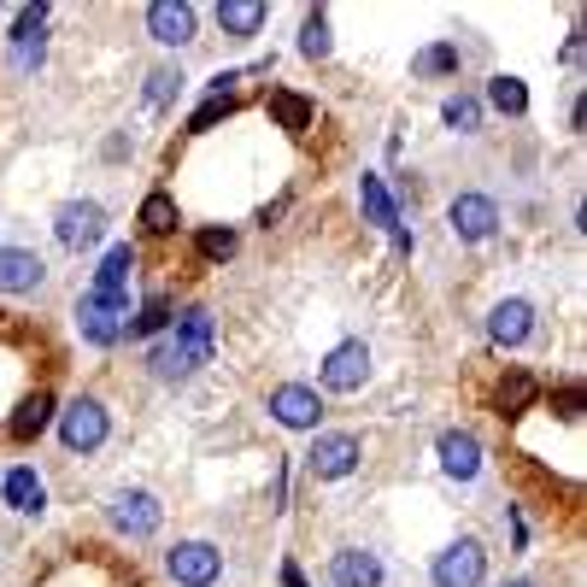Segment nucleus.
<instances>
[{
  "mask_svg": "<svg viewBox=\"0 0 587 587\" xmlns=\"http://www.w3.org/2000/svg\"><path fill=\"white\" fill-rule=\"evenodd\" d=\"M206 359H212V311H182L177 318V335H165V341L153 347V376L159 382H188Z\"/></svg>",
  "mask_w": 587,
  "mask_h": 587,
  "instance_id": "f257e3e1",
  "label": "nucleus"
},
{
  "mask_svg": "<svg viewBox=\"0 0 587 587\" xmlns=\"http://www.w3.org/2000/svg\"><path fill=\"white\" fill-rule=\"evenodd\" d=\"M53 236L71 247V253H82V247H100V236H107V206L100 200H66L53 212Z\"/></svg>",
  "mask_w": 587,
  "mask_h": 587,
  "instance_id": "f03ea898",
  "label": "nucleus"
},
{
  "mask_svg": "<svg viewBox=\"0 0 587 587\" xmlns=\"http://www.w3.org/2000/svg\"><path fill=\"white\" fill-rule=\"evenodd\" d=\"M107 406L100 400H71L66 417H59V440H66V452H94L100 440H107Z\"/></svg>",
  "mask_w": 587,
  "mask_h": 587,
  "instance_id": "7ed1b4c3",
  "label": "nucleus"
},
{
  "mask_svg": "<svg viewBox=\"0 0 587 587\" xmlns=\"http://www.w3.org/2000/svg\"><path fill=\"white\" fill-rule=\"evenodd\" d=\"M165 570H171L182 587H212L218 570H223V558H218L212 540H177L171 558H165Z\"/></svg>",
  "mask_w": 587,
  "mask_h": 587,
  "instance_id": "20e7f679",
  "label": "nucleus"
},
{
  "mask_svg": "<svg viewBox=\"0 0 587 587\" xmlns=\"http://www.w3.org/2000/svg\"><path fill=\"white\" fill-rule=\"evenodd\" d=\"M77 329H82V341H89V347H112L118 335L130 329V306H107V300H94V294H82Z\"/></svg>",
  "mask_w": 587,
  "mask_h": 587,
  "instance_id": "39448f33",
  "label": "nucleus"
},
{
  "mask_svg": "<svg viewBox=\"0 0 587 587\" xmlns=\"http://www.w3.org/2000/svg\"><path fill=\"white\" fill-rule=\"evenodd\" d=\"M481 576H488V553H481L476 540H452V547L435 558V587H476Z\"/></svg>",
  "mask_w": 587,
  "mask_h": 587,
  "instance_id": "423d86ee",
  "label": "nucleus"
},
{
  "mask_svg": "<svg viewBox=\"0 0 587 587\" xmlns=\"http://www.w3.org/2000/svg\"><path fill=\"white\" fill-rule=\"evenodd\" d=\"M447 223H452V236L458 241H488L494 229H499V206L488 195H458L447 206Z\"/></svg>",
  "mask_w": 587,
  "mask_h": 587,
  "instance_id": "0eeeda50",
  "label": "nucleus"
},
{
  "mask_svg": "<svg viewBox=\"0 0 587 587\" xmlns=\"http://www.w3.org/2000/svg\"><path fill=\"white\" fill-rule=\"evenodd\" d=\"M324 388H335V394H352V388H365V376H370V347L365 341H341L324 359Z\"/></svg>",
  "mask_w": 587,
  "mask_h": 587,
  "instance_id": "6e6552de",
  "label": "nucleus"
},
{
  "mask_svg": "<svg viewBox=\"0 0 587 587\" xmlns=\"http://www.w3.org/2000/svg\"><path fill=\"white\" fill-rule=\"evenodd\" d=\"M306 465H311L318 481H341V476L359 470V440L352 435H318V447H311Z\"/></svg>",
  "mask_w": 587,
  "mask_h": 587,
  "instance_id": "1a4fd4ad",
  "label": "nucleus"
},
{
  "mask_svg": "<svg viewBox=\"0 0 587 587\" xmlns=\"http://www.w3.org/2000/svg\"><path fill=\"white\" fill-rule=\"evenodd\" d=\"M107 517H112V529H123V535H136V540H141V535H153V529H159V517H165V511H159V499H153V494L130 488V494H118L112 506H107Z\"/></svg>",
  "mask_w": 587,
  "mask_h": 587,
  "instance_id": "9d476101",
  "label": "nucleus"
},
{
  "mask_svg": "<svg viewBox=\"0 0 587 587\" xmlns=\"http://www.w3.org/2000/svg\"><path fill=\"white\" fill-rule=\"evenodd\" d=\"M130 277H136V247H112L107 259H100V277H94V300L107 306H130Z\"/></svg>",
  "mask_w": 587,
  "mask_h": 587,
  "instance_id": "9b49d317",
  "label": "nucleus"
},
{
  "mask_svg": "<svg viewBox=\"0 0 587 587\" xmlns=\"http://www.w3.org/2000/svg\"><path fill=\"white\" fill-rule=\"evenodd\" d=\"M270 417H277L282 429H318L324 406H318V394H311V388H300V382H282L277 394H270Z\"/></svg>",
  "mask_w": 587,
  "mask_h": 587,
  "instance_id": "f8f14e48",
  "label": "nucleus"
},
{
  "mask_svg": "<svg viewBox=\"0 0 587 587\" xmlns=\"http://www.w3.org/2000/svg\"><path fill=\"white\" fill-rule=\"evenodd\" d=\"M147 30L165 48H182V41H195V7H182V0H153L147 7Z\"/></svg>",
  "mask_w": 587,
  "mask_h": 587,
  "instance_id": "ddd939ff",
  "label": "nucleus"
},
{
  "mask_svg": "<svg viewBox=\"0 0 587 587\" xmlns=\"http://www.w3.org/2000/svg\"><path fill=\"white\" fill-rule=\"evenodd\" d=\"M488 335H494V347H523L535 335V306L529 300H499L488 311Z\"/></svg>",
  "mask_w": 587,
  "mask_h": 587,
  "instance_id": "4468645a",
  "label": "nucleus"
},
{
  "mask_svg": "<svg viewBox=\"0 0 587 587\" xmlns=\"http://www.w3.org/2000/svg\"><path fill=\"white\" fill-rule=\"evenodd\" d=\"M440 470L458 476V481H470L481 470V440L465 435V429H447V435H440Z\"/></svg>",
  "mask_w": 587,
  "mask_h": 587,
  "instance_id": "2eb2a0df",
  "label": "nucleus"
},
{
  "mask_svg": "<svg viewBox=\"0 0 587 587\" xmlns=\"http://www.w3.org/2000/svg\"><path fill=\"white\" fill-rule=\"evenodd\" d=\"M41 265L36 253H24V247H0V294H30L41 288Z\"/></svg>",
  "mask_w": 587,
  "mask_h": 587,
  "instance_id": "dca6fc26",
  "label": "nucleus"
},
{
  "mask_svg": "<svg viewBox=\"0 0 587 587\" xmlns=\"http://www.w3.org/2000/svg\"><path fill=\"white\" fill-rule=\"evenodd\" d=\"M329 576H335V587H382V564H376V553L347 547V553H335Z\"/></svg>",
  "mask_w": 587,
  "mask_h": 587,
  "instance_id": "f3484780",
  "label": "nucleus"
},
{
  "mask_svg": "<svg viewBox=\"0 0 587 587\" xmlns=\"http://www.w3.org/2000/svg\"><path fill=\"white\" fill-rule=\"evenodd\" d=\"M223 36H259L265 30V0H218Z\"/></svg>",
  "mask_w": 587,
  "mask_h": 587,
  "instance_id": "a211bd4d",
  "label": "nucleus"
},
{
  "mask_svg": "<svg viewBox=\"0 0 587 587\" xmlns=\"http://www.w3.org/2000/svg\"><path fill=\"white\" fill-rule=\"evenodd\" d=\"M0 488H7V506L24 511V517H36L41 506H48V494H41L36 470H7V481H0Z\"/></svg>",
  "mask_w": 587,
  "mask_h": 587,
  "instance_id": "6ab92c4d",
  "label": "nucleus"
},
{
  "mask_svg": "<svg viewBox=\"0 0 587 587\" xmlns=\"http://www.w3.org/2000/svg\"><path fill=\"white\" fill-rule=\"evenodd\" d=\"M48 424H53V400L48 394H30V400L12 411V440H36Z\"/></svg>",
  "mask_w": 587,
  "mask_h": 587,
  "instance_id": "aec40b11",
  "label": "nucleus"
},
{
  "mask_svg": "<svg viewBox=\"0 0 587 587\" xmlns=\"http://www.w3.org/2000/svg\"><path fill=\"white\" fill-rule=\"evenodd\" d=\"M359 200H365L370 223H382V229H400V212H394V195L382 188V177H365V182H359Z\"/></svg>",
  "mask_w": 587,
  "mask_h": 587,
  "instance_id": "412c9836",
  "label": "nucleus"
},
{
  "mask_svg": "<svg viewBox=\"0 0 587 587\" xmlns=\"http://www.w3.org/2000/svg\"><path fill=\"white\" fill-rule=\"evenodd\" d=\"M488 100H494V107L506 112V118H523V112H529V89H523L517 77H494V82H488Z\"/></svg>",
  "mask_w": 587,
  "mask_h": 587,
  "instance_id": "4be33fe9",
  "label": "nucleus"
},
{
  "mask_svg": "<svg viewBox=\"0 0 587 587\" xmlns=\"http://www.w3.org/2000/svg\"><path fill=\"white\" fill-rule=\"evenodd\" d=\"M329 12H306V24H300V53L306 59H329Z\"/></svg>",
  "mask_w": 587,
  "mask_h": 587,
  "instance_id": "5701e85b",
  "label": "nucleus"
},
{
  "mask_svg": "<svg viewBox=\"0 0 587 587\" xmlns=\"http://www.w3.org/2000/svg\"><path fill=\"white\" fill-rule=\"evenodd\" d=\"M440 118H447L458 136H470V130H481V100L476 94H452L447 107H440Z\"/></svg>",
  "mask_w": 587,
  "mask_h": 587,
  "instance_id": "b1692460",
  "label": "nucleus"
},
{
  "mask_svg": "<svg viewBox=\"0 0 587 587\" xmlns=\"http://www.w3.org/2000/svg\"><path fill=\"white\" fill-rule=\"evenodd\" d=\"M141 223L153 229V236H171V229H177V200L171 195H147L141 200Z\"/></svg>",
  "mask_w": 587,
  "mask_h": 587,
  "instance_id": "393cba45",
  "label": "nucleus"
},
{
  "mask_svg": "<svg viewBox=\"0 0 587 587\" xmlns=\"http://www.w3.org/2000/svg\"><path fill=\"white\" fill-rule=\"evenodd\" d=\"M270 118H277L282 130H306V123H311V100H300V94H270Z\"/></svg>",
  "mask_w": 587,
  "mask_h": 587,
  "instance_id": "a878e982",
  "label": "nucleus"
},
{
  "mask_svg": "<svg viewBox=\"0 0 587 587\" xmlns=\"http://www.w3.org/2000/svg\"><path fill=\"white\" fill-rule=\"evenodd\" d=\"M411 71L417 77H447V71H458V48H447V41H440V48H424L411 59Z\"/></svg>",
  "mask_w": 587,
  "mask_h": 587,
  "instance_id": "bb28decb",
  "label": "nucleus"
},
{
  "mask_svg": "<svg viewBox=\"0 0 587 587\" xmlns=\"http://www.w3.org/2000/svg\"><path fill=\"white\" fill-rule=\"evenodd\" d=\"M165 324H171V300H147L130 318V335H159Z\"/></svg>",
  "mask_w": 587,
  "mask_h": 587,
  "instance_id": "cd10ccee",
  "label": "nucleus"
},
{
  "mask_svg": "<svg viewBox=\"0 0 587 587\" xmlns=\"http://www.w3.org/2000/svg\"><path fill=\"white\" fill-rule=\"evenodd\" d=\"M236 229H200V253L206 259H236Z\"/></svg>",
  "mask_w": 587,
  "mask_h": 587,
  "instance_id": "c85d7f7f",
  "label": "nucleus"
},
{
  "mask_svg": "<svg viewBox=\"0 0 587 587\" xmlns=\"http://www.w3.org/2000/svg\"><path fill=\"white\" fill-rule=\"evenodd\" d=\"M529 400H535V382H529V376H523V370H517V376H511V382H506V388H499V406H506V411H517V406H529Z\"/></svg>",
  "mask_w": 587,
  "mask_h": 587,
  "instance_id": "c756f323",
  "label": "nucleus"
},
{
  "mask_svg": "<svg viewBox=\"0 0 587 587\" xmlns=\"http://www.w3.org/2000/svg\"><path fill=\"white\" fill-rule=\"evenodd\" d=\"M229 112H236V100H229V94H212V100H206V107L195 112V130H212V123H223Z\"/></svg>",
  "mask_w": 587,
  "mask_h": 587,
  "instance_id": "7c9ffc66",
  "label": "nucleus"
},
{
  "mask_svg": "<svg viewBox=\"0 0 587 587\" xmlns=\"http://www.w3.org/2000/svg\"><path fill=\"white\" fill-rule=\"evenodd\" d=\"M41 24H48V7H24V12H18V24H12V41H36Z\"/></svg>",
  "mask_w": 587,
  "mask_h": 587,
  "instance_id": "2f4dec72",
  "label": "nucleus"
},
{
  "mask_svg": "<svg viewBox=\"0 0 587 587\" xmlns=\"http://www.w3.org/2000/svg\"><path fill=\"white\" fill-rule=\"evenodd\" d=\"M177 89H182L177 71H153V77H147V100H153V107H165V100H171Z\"/></svg>",
  "mask_w": 587,
  "mask_h": 587,
  "instance_id": "473e14b6",
  "label": "nucleus"
},
{
  "mask_svg": "<svg viewBox=\"0 0 587 587\" xmlns=\"http://www.w3.org/2000/svg\"><path fill=\"white\" fill-rule=\"evenodd\" d=\"M12 66H18V71L41 66V36H36V41H12Z\"/></svg>",
  "mask_w": 587,
  "mask_h": 587,
  "instance_id": "72a5a7b5",
  "label": "nucleus"
},
{
  "mask_svg": "<svg viewBox=\"0 0 587 587\" xmlns=\"http://www.w3.org/2000/svg\"><path fill=\"white\" fill-rule=\"evenodd\" d=\"M506 587H535V581H506Z\"/></svg>",
  "mask_w": 587,
  "mask_h": 587,
  "instance_id": "f704fd0d",
  "label": "nucleus"
}]
</instances>
